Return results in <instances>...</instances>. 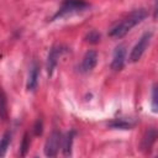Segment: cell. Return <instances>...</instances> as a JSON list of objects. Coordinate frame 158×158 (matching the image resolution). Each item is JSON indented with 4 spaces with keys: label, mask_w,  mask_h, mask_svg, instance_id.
<instances>
[{
    "label": "cell",
    "mask_w": 158,
    "mask_h": 158,
    "mask_svg": "<svg viewBox=\"0 0 158 158\" xmlns=\"http://www.w3.org/2000/svg\"><path fill=\"white\" fill-rule=\"evenodd\" d=\"M63 52V49L60 47H53L49 53H48V59H47V72H48V75H52L56 65H57V62H58V58L60 56V53Z\"/></svg>",
    "instance_id": "obj_9"
},
{
    "label": "cell",
    "mask_w": 158,
    "mask_h": 158,
    "mask_svg": "<svg viewBox=\"0 0 158 158\" xmlns=\"http://www.w3.org/2000/svg\"><path fill=\"white\" fill-rule=\"evenodd\" d=\"M98 63V53L96 51H88L83 58V62H81V65H80V70L83 73H88V72H91L95 65Z\"/></svg>",
    "instance_id": "obj_6"
},
{
    "label": "cell",
    "mask_w": 158,
    "mask_h": 158,
    "mask_svg": "<svg viewBox=\"0 0 158 158\" xmlns=\"http://www.w3.org/2000/svg\"><path fill=\"white\" fill-rule=\"evenodd\" d=\"M125 56H126V47L125 44H118L112 56V62H111V68L114 70H120L123 67L125 63Z\"/></svg>",
    "instance_id": "obj_5"
},
{
    "label": "cell",
    "mask_w": 158,
    "mask_h": 158,
    "mask_svg": "<svg viewBox=\"0 0 158 158\" xmlns=\"http://www.w3.org/2000/svg\"><path fill=\"white\" fill-rule=\"evenodd\" d=\"M38 77H40V68L38 65L33 62L30 67V72H28V78H27V90L28 91H33L37 88L38 84Z\"/></svg>",
    "instance_id": "obj_8"
},
{
    "label": "cell",
    "mask_w": 158,
    "mask_h": 158,
    "mask_svg": "<svg viewBox=\"0 0 158 158\" xmlns=\"http://www.w3.org/2000/svg\"><path fill=\"white\" fill-rule=\"evenodd\" d=\"M28 148H30V138H28V135L25 133V136L22 138V143H21V149H20L21 156H25Z\"/></svg>",
    "instance_id": "obj_14"
},
{
    "label": "cell",
    "mask_w": 158,
    "mask_h": 158,
    "mask_svg": "<svg viewBox=\"0 0 158 158\" xmlns=\"http://www.w3.org/2000/svg\"><path fill=\"white\" fill-rule=\"evenodd\" d=\"M42 128H43L42 120H41V118H38V120L35 122V126H33V132H35V135H36V136L42 135V131H43Z\"/></svg>",
    "instance_id": "obj_16"
},
{
    "label": "cell",
    "mask_w": 158,
    "mask_h": 158,
    "mask_svg": "<svg viewBox=\"0 0 158 158\" xmlns=\"http://www.w3.org/2000/svg\"><path fill=\"white\" fill-rule=\"evenodd\" d=\"M147 11L144 9H137L133 10L127 17H125L121 22H118L117 25H115L114 27H111V30L109 31V36L110 37H115V38H121L123 37L126 33H128V31H131L132 27H135L136 25H138L141 21H143L147 17Z\"/></svg>",
    "instance_id": "obj_1"
},
{
    "label": "cell",
    "mask_w": 158,
    "mask_h": 158,
    "mask_svg": "<svg viewBox=\"0 0 158 158\" xmlns=\"http://www.w3.org/2000/svg\"><path fill=\"white\" fill-rule=\"evenodd\" d=\"M156 138H157V130L154 127H149L143 135V138L141 142V149L143 152H149L153 143L156 142Z\"/></svg>",
    "instance_id": "obj_7"
},
{
    "label": "cell",
    "mask_w": 158,
    "mask_h": 158,
    "mask_svg": "<svg viewBox=\"0 0 158 158\" xmlns=\"http://www.w3.org/2000/svg\"><path fill=\"white\" fill-rule=\"evenodd\" d=\"M62 143V135L59 131H53L46 143H44V154L47 157H56L57 153H58V149H59V146Z\"/></svg>",
    "instance_id": "obj_4"
},
{
    "label": "cell",
    "mask_w": 158,
    "mask_h": 158,
    "mask_svg": "<svg viewBox=\"0 0 158 158\" xmlns=\"http://www.w3.org/2000/svg\"><path fill=\"white\" fill-rule=\"evenodd\" d=\"M151 38H152V32H144L141 36V38L138 40V42L135 44V47L132 48V51L130 53V57H128L130 62L135 63V62H138L141 59L142 54L144 53V51L147 49V47L151 42Z\"/></svg>",
    "instance_id": "obj_3"
},
{
    "label": "cell",
    "mask_w": 158,
    "mask_h": 158,
    "mask_svg": "<svg viewBox=\"0 0 158 158\" xmlns=\"http://www.w3.org/2000/svg\"><path fill=\"white\" fill-rule=\"evenodd\" d=\"M110 126H111V127H115V128H123V130H127V128H131V127H132V123H130V122H127V121H123V120H116V121L110 122Z\"/></svg>",
    "instance_id": "obj_13"
},
{
    "label": "cell",
    "mask_w": 158,
    "mask_h": 158,
    "mask_svg": "<svg viewBox=\"0 0 158 158\" xmlns=\"http://www.w3.org/2000/svg\"><path fill=\"white\" fill-rule=\"evenodd\" d=\"M9 116V109H7V98L4 90L0 88V118L5 121Z\"/></svg>",
    "instance_id": "obj_11"
},
{
    "label": "cell",
    "mask_w": 158,
    "mask_h": 158,
    "mask_svg": "<svg viewBox=\"0 0 158 158\" xmlns=\"http://www.w3.org/2000/svg\"><path fill=\"white\" fill-rule=\"evenodd\" d=\"M85 40H86L88 42H90V43H98V42L100 41V35H99L96 31H90V32L86 35Z\"/></svg>",
    "instance_id": "obj_15"
},
{
    "label": "cell",
    "mask_w": 158,
    "mask_h": 158,
    "mask_svg": "<svg viewBox=\"0 0 158 158\" xmlns=\"http://www.w3.org/2000/svg\"><path fill=\"white\" fill-rule=\"evenodd\" d=\"M10 143H11V132L7 131L0 138V157H4L6 154V151L10 146Z\"/></svg>",
    "instance_id": "obj_12"
},
{
    "label": "cell",
    "mask_w": 158,
    "mask_h": 158,
    "mask_svg": "<svg viewBox=\"0 0 158 158\" xmlns=\"http://www.w3.org/2000/svg\"><path fill=\"white\" fill-rule=\"evenodd\" d=\"M85 7H88V4L84 0H64V2L62 4V6L57 11V14L53 16V19L79 12V11L84 10Z\"/></svg>",
    "instance_id": "obj_2"
},
{
    "label": "cell",
    "mask_w": 158,
    "mask_h": 158,
    "mask_svg": "<svg viewBox=\"0 0 158 158\" xmlns=\"http://www.w3.org/2000/svg\"><path fill=\"white\" fill-rule=\"evenodd\" d=\"M152 110L157 112V86L154 85L152 89Z\"/></svg>",
    "instance_id": "obj_17"
},
{
    "label": "cell",
    "mask_w": 158,
    "mask_h": 158,
    "mask_svg": "<svg viewBox=\"0 0 158 158\" xmlns=\"http://www.w3.org/2000/svg\"><path fill=\"white\" fill-rule=\"evenodd\" d=\"M73 139H74V131L67 132L64 138H62V148H63V154L64 156H70L72 154V146H73Z\"/></svg>",
    "instance_id": "obj_10"
}]
</instances>
